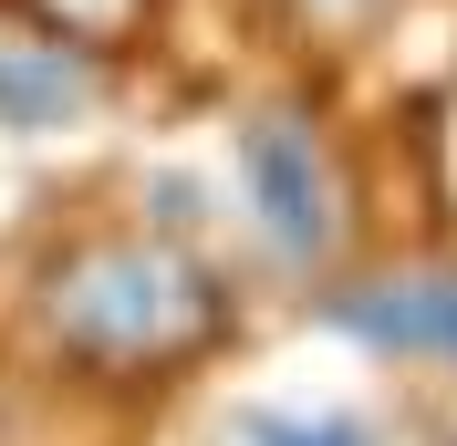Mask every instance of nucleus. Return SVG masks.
<instances>
[{"instance_id":"1","label":"nucleus","mask_w":457,"mask_h":446,"mask_svg":"<svg viewBox=\"0 0 457 446\" xmlns=\"http://www.w3.org/2000/svg\"><path fill=\"white\" fill-rule=\"evenodd\" d=\"M228 280L177 228L114 219L31 270V343L84 384H177L228 343Z\"/></svg>"},{"instance_id":"2","label":"nucleus","mask_w":457,"mask_h":446,"mask_svg":"<svg viewBox=\"0 0 457 446\" xmlns=\"http://www.w3.org/2000/svg\"><path fill=\"white\" fill-rule=\"evenodd\" d=\"M228 219L260 270L333 280L353 250V177L312 104H250L228 125Z\"/></svg>"},{"instance_id":"3","label":"nucleus","mask_w":457,"mask_h":446,"mask_svg":"<svg viewBox=\"0 0 457 446\" xmlns=\"http://www.w3.org/2000/svg\"><path fill=\"white\" fill-rule=\"evenodd\" d=\"M343 343L385 374H427V384H457V260H395V270L333 291Z\"/></svg>"},{"instance_id":"4","label":"nucleus","mask_w":457,"mask_h":446,"mask_svg":"<svg viewBox=\"0 0 457 446\" xmlns=\"http://www.w3.org/2000/svg\"><path fill=\"white\" fill-rule=\"evenodd\" d=\"M114 104V73H104V42H84V31L62 21H0V136H84V125H104Z\"/></svg>"},{"instance_id":"5","label":"nucleus","mask_w":457,"mask_h":446,"mask_svg":"<svg viewBox=\"0 0 457 446\" xmlns=\"http://www.w3.org/2000/svg\"><path fill=\"white\" fill-rule=\"evenodd\" d=\"M198 446H416V436L364 384H228Z\"/></svg>"},{"instance_id":"6","label":"nucleus","mask_w":457,"mask_h":446,"mask_svg":"<svg viewBox=\"0 0 457 446\" xmlns=\"http://www.w3.org/2000/svg\"><path fill=\"white\" fill-rule=\"evenodd\" d=\"M291 11H302V21H322V31H353V21H374V11H385V0H291Z\"/></svg>"}]
</instances>
